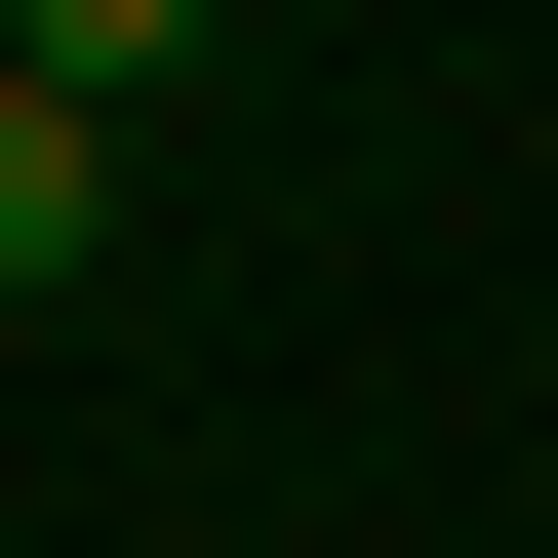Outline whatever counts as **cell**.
<instances>
[{"mask_svg":"<svg viewBox=\"0 0 558 558\" xmlns=\"http://www.w3.org/2000/svg\"><path fill=\"white\" fill-rule=\"evenodd\" d=\"M40 279H120V120L81 81H0V319H40Z\"/></svg>","mask_w":558,"mask_h":558,"instance_id":"obj_1","label":"cell"},{"mask_svg":"<svg viewBox=\"0 0 558 558\" xmlns=\"http://www.w3.org/2000/svg\"><path fill=\"white\" fill-rule=\"evenodd\" d=\"M199 40H240V0H0V81H81V120H160Z\"/></svg>","mask_w":558,"mask_h":558,"instance_id":"obj_2","label":"cell"}]
</instances>
